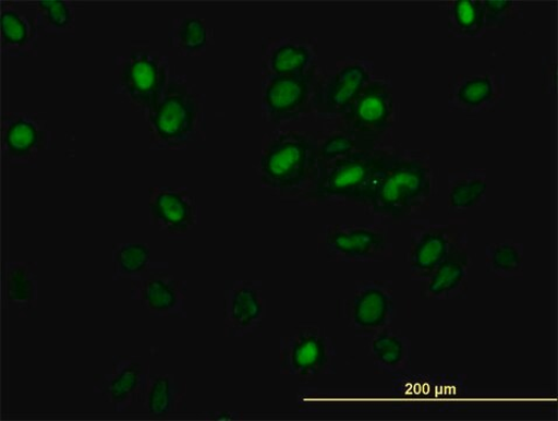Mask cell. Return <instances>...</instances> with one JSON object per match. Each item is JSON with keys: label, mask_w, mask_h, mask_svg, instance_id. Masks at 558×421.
I'll return each mask as SVG.
<instances>
[{"label": "cell", "mask_w": 558, "mask_h": 421, "mask_svg": "<svg viewBox=\"0 0 558 421\" xmlns=\"http://www.w3.org/2000/svg\"><path fill=\"white\" fill-rule=\"evenodd\" d=\"M339 314L355 335L373 337L391 327L397 315L396 296L390 284L365 281L339 305Z\"/></svg>", "instance_id": "obj_7"}, {"label": "cell", "mask_w": 558, "mask_h": 421, "mask_svg": "<svg viewBox=\"0 0 558 421\" xmlns=\"http://www.w3.org/2000/svg\"><path fill=\"white\" fill-rule=\"evenodd\" d=\"M2 48L10 56H27L36 52L41 28L38 19L11 3L2 7L0 14Z\"/></svg>", "instance_id": "obj_19"}, {"label": "cell", "mask_w": 558, "mask_h": 421, "mask_svg": "<svg viewBox=\"0 0 558 421\" xmlns=\"http://www.w3.org/2000/svg\"><path fill=\"white\" fill-rule=\"evenodd\" d=\"M407 264L412 279L423 281L452 252L465 234L458 226L424 222L413 229Z\"/></svg>", "instance_id": "obj_12"}, {"label": "cell", "mask_w": 558, "mask_h": 421, "mask_svg": "<svg viewBox=\"0 0 558 421\" xmlns=\"http://www.w3.org/2000/svg\"><path fill=\"white\" fill-rule=\"evenodd\" d=\"M483 5L487 26H502L508 19L512 17L514 11V3L508 0H487Z\"/></svg>", "instance_id": "obj_33"}, {"label": "cell", "mask_w": 558, "mask_h": 421, "mask_svg": "<svg viewBox=\"0 0 558 421\" xmlns=\"http://www.w3.org/2000/svg\"><path fill=\"white\" fill-rule=\"evenodd\" d=\"M319 169L318 147L310 136L287 133L271 140L262 154V183L274 190L294 192L314 185Z\"/></svg>", "instance_id": "obj_3"}, {"label": "cell", "mask_w": 558, "mask_h": 421, "mask_svg": "<svg viewBox=\"0 0 558 421\" xmlns=\"http://www.w3.org/2000/svg\"><path fill=\"white\" fill-rule=\"evenodd\" d=\"M369 83L364 68L352 64L336 74L319 92L316 107L325 116H342Z\"/></svg>", "instance_id": "obj_18"}, {"label": "cell", "mask_w": 558, "mask_h": 421, "mask_svg": "<svg viewBox=\"0 0 558 421\" xmlns=\"http://www.w3.org/2000/svg\"><path fill=\"white\" fill-rule=\"evenodd\" d=\"M151 224L173 236L189 233L199 222V206L185 188L150 189Z\"/></svg>", "instance_id": "obj_15"}, {"label": "cell", "mask_w": 558, "mask_h": 421, "mask_svg": "<svg viewBox=\"0 0 558 421\" xmlns=\"http://www.w3.org/2000/svg\"><path fill=\"white\" fill-rule=\"evenodd\" d=\"M434 173L425 160L393 155L364 202L376 215L400 219L428 205Z\"/></svg>", "instance_id": "obj_1"}, {"label": "cell", "mask_w": 558, "mask_h": 421, "mask_svg": "<svg viewBox=\"0 0 558 421\" xmlns=\"http://www.w3.org/2000/svg\"><path fill=\"white\" fill-rule=\"evenodd\" d=\"M51 144V132L37 116L7 112L2 117V155L9 167H35L39 155Z\"/></svg>", "instance_id": "obj_9"}, {"label": "cell", "mask_w": 558, "mask_h": 421, "mask_svg": "<svg viewBox=\"0 0 558 421\" xmlns=\"http://www.w3.org/2000/svg\"><path fill=\"white\" fill-rule=\"evenodd\" d=\"M168 83V60L149 47L136 46L122 59L117 93L140 110L149 111Z\"/></svg>", "instance_id": "obj_6"}, {"label": "cell", "mask_w": 558, "mask_h": 421, "mask_svg": "<svg viewBox=\"0 0 558 421\" xmlns=\"http://www.w3.org/2000/svg\"><path fill=\"white\" fill-rule=\"evenodd\" d=\"M36 265L10 262L4 266V296L10 304L21 312H31L38 306L39 287Z\"/></svg>", "instance_id": "obj_22"}, {"label": "cell", "mask_w": 558, "mask_h": 421, "mask_svg": "<svg viewBox=\"0 0 558 421\" xmlns=\"http://www.w3.org/2000/svg\"><path fill=\"white\" fill-rule=\"evenodd\" d=\"M150 365L140 356H114L109 374L94 377L93 392L100 395L119 414H128L141 405Z\"/></svg>", "instance_id": "obj_8"}, {"label": "cell", "mask_w": 558, "mask_h": 421, "mask_svg": "<svg viewBox=\"0 0 558 421\" xmlns=\"http://www.w3.org/2000/svg\"><path fill=\"white\" fill-rule=\"evenodd\" d=\"M371 358L374 368L383 374L401 375L412 363V342L390 327L373 336Z\"/></svg>", "instance_id": "obj_21"}, {"label": "cell", "mask_w": 558, "mask_h": 421, "mask_svg": "<svg viewBox=\"0 0 558 421\" xmlns=\"http://www.w3.org/2000/svg\"><path fill=\"white\" fill-rule=\"evenodd\" d=\"M523 249L514 242H498L486 249V268L497 279H513L521 274Z\"/></svg>", "instance_id": "obj_26"}, {"label": "cell", "mask_w": 558, "mask_h": 421, "mask_svg": "<svg viewBox=\"0 0 558 421\" xmlns=\"http://www.w3.org/2000/svg\"><path fill=\"white\" fill-rule=\"evenodd\" d=\"M338 349L336 339L319 325L303 323L281 339L279 366L283 375L316 381L335 374Z\"/></svg>", "instance_id": "obj_5"}, {"label": "cell", "mask_w": 558, "mask_h": 421, "mask_svg": "<svg viewBox=\"0 0 558 421\" xmlns=\"http://www.w3.org/2000/svg\"><path fill=\"white\" fill-rule=\"evenodd\" d=\"M312 73L275 75L265 92L264 107L274 122L299 119L310 108Z\"/></svg>", "instance_id": "obj_17"}, {"label": "cell", "mask_w": 558, "mask_h": 421, "mask_svg": "<svg viewBox=\"0 0 558 421\" xmlns=\"http://www.w3.org/2000/svg\"><path fill=\"white\" fill-rule=\"evenodd\" d=\"M223 329L228 337L258 333L267 317V302L258 281H234L225 289Z\"/></svg>", "instance_id": "obj_11"}, {"label": "cell", "mask_w": 558, "mask_h": 421, "mask_svg": "<svg viewBox=\"0 0 558 421\" xmlns=\"http://www.w3.org/2000/svg\"><path fill=\"white\" fill-rule=\"evenodd\" d=\"M410 385V396L417 397L421 404H428L429 410H449L466 395V381L459 376H435L414 378Z\"/></svg>", "instance_id": "obj_23"}, {"label": "cell", "mask_w": 558, "mask_h": 421, "mask_svg": "<svg viewBox=\"0 0 558 421\" xmlns=\"http://www.w3.org/2000/svg\"><path fill=\"white\" fill-rule=\"evenodd\" d=\"M38 22L41 32L64 34L73 28L74 10L64 0H40L38 2Z\"/></svg>", "instance_id": "obj_27"}, {"label": "cell", "mask_w": 558, "mask_h": 421, "mask_svg": "<svg viewBox=\"0 0 558 421\" xmlns=\"http://www.w3.org/2000/svg\"><path fill=\"white\" fill-rule=\"evenodd\" d=\"M359 144L355 139L347 134L335 135L327 139L318 148L319 165L361 151Z\"/></svg>", "instance_id": "obj_32"}, {"label": "cell", "mask_w": 558, "mask_h": 421, "mask_svg": "<svg viewBox=\"0 0 558 421\" xmlns=\"http://www.w3.org/2000/svg\"><path fill=\"white\" fill-rule=\"evenodd\" d=\"M487 190L485 176L478 171H465L451 177L449 203L456 211H465L482 203Z\"/></svg>", "instance_id": "obj_25"}, {"label": "cell", "mask_w": 558, "mask_h": 421, "mask_svg": "<svg viewBox=\"0 0 558 421\" xmlns=\"http://www.w3.org/2000/svg\"><path fill=\"white\" fill-rule=\"evenodd\" d=\"M324 246L328 255L340 262H381L389 250L388 237L366 226L338 225L327 230Z\"/></svg>", "instance_id": "obj_13"}, {"label": "cell", "mask_w": 558, "mask_h": 421, "mask_svg": "<svg viewBox=\"0 0 558 421\" xmlns=\"http://www.w3.org/2000/svg\"><path fill=\"white\" fill-rule=\"evenodd\" d=\"M495 86L487 76L465 81L457 92V100L466 108H481L494 99Z\"/></svg>", "instance_id": "obj_31"}, {"label": "cell", "mask_w": 558, "mask_h": 421, "mask_svg": "<svg viewBox=\"0 0 558 421\" xmlns=\"http://www.w3.org/2000/svg\"><path fill=\"white\" fill-rule=\"evenodd\" d=\"M133 285L130 299L138 302L147 314L158 318L187 316V282L158 270Z\"/></svg>", "instance_id": "obj_14"}, {"label": "cell", "mask_w": 558, "mask_h": 421, "mask_svg": "<svg viewBox=\"0 0 558 421\" xmlns=\"http://www.w3.org/2000/svg\"><path fill=\"white\" fill-rule=\"evenodd\" d=\"M393 99L391 88L374 81L361 91L350 108L343 112L341 127L359 143L368 142L385 133L391 122Z\"/></svg>", "instance_id": "obj_10"}, {"label": "cell", "mask_w": 558, "mask_h": 421, "mask_svg": "<svg viewBox=\"0 0 558 421\" xmlns=\"http://www.w3.org/2000/svg\"><path fill=\"white\" fill-rule=\"evenodd\" d=\"M311 53L306 47L287 44L278 47L270 58V68L275 75H294L306 73Z\"/></svg>", "instance_id": "obj_28"}, {"label": "cell", "mask_w": 558, "mask_h": 421, "mask_svg": "<svg viewBox=\"0 0 558 421\" xmlns=\"http://www.w3.org/2000/svg\"><path fill=\"white\" fill-rule=\"evenodd\" d=\"M208 29L199 19H186L180 23L171 35V45L187 55L201 52L207 46Z\"/></svg>", "instance_id": "obj_29"}, {"label": "cell", "mask_w": 558, "mask_h": 421, "mask_svg": "<svg viewBox=\"0 0 558 421\" xmlns=\"http://www.w3.org/2000/svg\"><path fill=\"white\" fill-rule=\"evenodd\" d=\"M149 112L151 143L156 148L178 149L195 139L203 119L198 95L186 81L174 77Z\"/></svg>", "instance_id": "obj_4"}, {"label": "cell", "mask_w": 558, "mask_h": 421, "mask_svg": "<svg viewBox=\"0 0 558 421\" xmlns=\"http://www.w3.org/2000/svg\"><path fill=\"white\" fill-rule=\"evenodd\" d=\"M452 14L457 31L465 36H475L485 26L484 5L480 0H458Z\"/></svg>", "instance_id": "obj_30"}, {"label": "cell", "mask_w": 558, "mask_h": 421, "mask_svg": "<svg viewBox=\"0 0 558 421\" xmlns=\"http://www.w3.org/2000/svg\"><path fill=\"white\" fill-rule=\"evenodd\" d=\"M393 155L361 149L319 165L312 193L323 201L364 203Z\"/></svg>", "instance_id": "obj_2"}, {"label": "cell", "mask_w": 558, "mask_h": 421, "mask_svg": "<svg viewBox=\"0 0 558 421\" xmlns=\"http://www.w3.org/2000/svg\"><path fill=\"white\" fill-rule=\"evenodd\" d=\"M187 388L173 375H155L147 381L141 407L154 419H167L184 412Z\"/></svg>", "instance_id": "obj_20"}, {"label": "cell", "mask_w": 558, "mask_h": 421, "mask_svg": "<svg viewBox=\"0 0 558 421\" xmlns=\"http://www.w3.org/2000/svg\"><path fill=\"white\" fill-rule=\"evenodd\" d=\"M470 255L466 236L429 275L421 281V298L447 301L464 299L470 277Z\"/></svg>", "instance_id": "obj_16"}, {"label": "cell", "mask_w": 558, "mask_h": 421, "mask_svg": "<svg viewBox=\"0 0 558 421\" xmlns=\"http://www.w3.org/2000/svg\"><path fill=\"white\" fill-rule=\"evenodd\" d=\"M111 262L113 281L129 280L134 284L146 278L147 275L163 270L151 262L150 249L135 242L113 245Z\"/></svg>", "instance_id": "obj_24"}]
</instances>
